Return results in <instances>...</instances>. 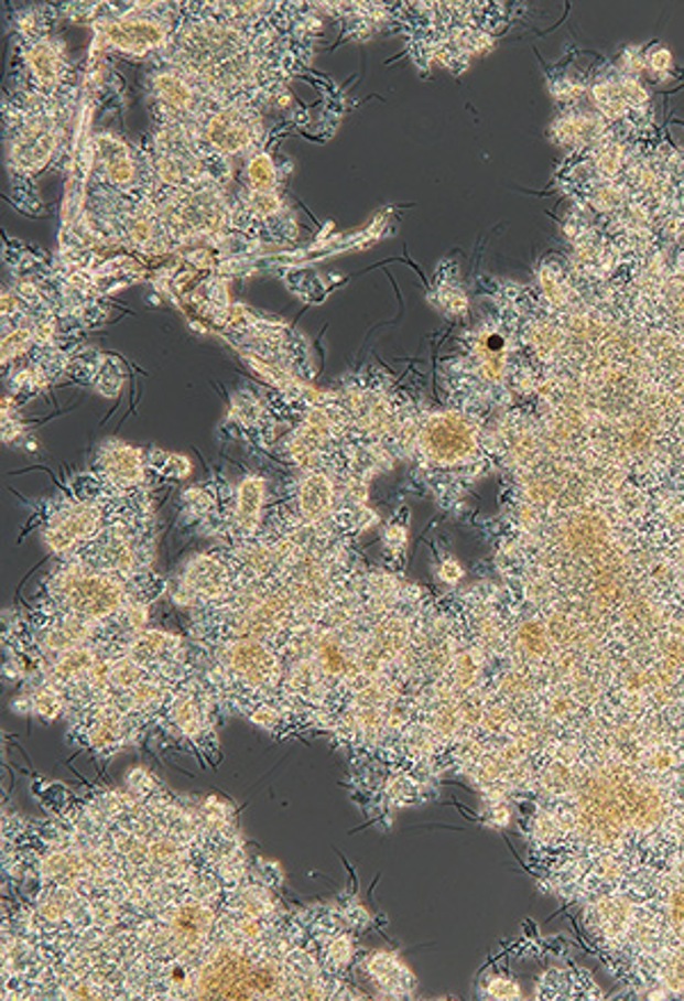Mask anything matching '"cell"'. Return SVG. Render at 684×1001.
<instances>
[{
    "label": "cell",
    "mask_w": 684,
    "mask_h": 1001,
    "mask_svg": "<svg viewBox=\"0 0 684 1001\" xmlns=\"http://www.w3.org/2000/svg\"><path fill=\"white\" fill-rule=\"evenodd\" d=\"M91 174L110 198L133 194L146 179V153L135 151L112 132L91 140Z\"/></svg>",
    "instance_id": "52a82bcc"
},
{
    "label": "cell",
    "mask_w": 684,
    "mask_h": 1001,
    "mask_svg": "<svg viewBox=\"0 0 684 1001\" xmlns=\"http://www.w3.org/2000/svg\"><path fill=\"white\" fill-rule=\"evenodd\" d=\"M245 190L251 192H276L279 172L270 153L258 151L245 164Z\"/></svg>",
    "instance_id": "8fae6325"
},
{
    "label": "cell",
    "mask_w": 684,
    "mask_h": 1001,
    "mask_svg": "<svg viewBox=\"0 0 684 1001\" xmlns=\"http://www.w3.org/2000/svg\"><path fill=\"white\" fill-rule=\"evenodd\" d=\"M192 138L208 160L217 183L226 185V181H231L228 158L258 153L265 138L263 110L247 101H228L194 130Z\"/></svg>",
    "instance_id": "277c9868"
},
{
    "label": "cell",
    "mask_w": 684,
    "mask_h": 1001,
    "mask_svg": "<svg viewBox=\"0 0 684 1001\" xmlns=\"http://www.w3.org/2000/svg\"><path fill=\"white\" fill-rule=\"evenodd\" d=\"M265 499V482L258 477H247L238 488V520L245 527H253L260 518Z\"/></svg>",
    "instance_id": "7c38bea8"
},
{
    "label": "cell",
    "mask_w": 684,
    "mask_h": 1001,
    "mask_svg": "<svg viewBox=\"0 0 684 1001\" xmlns=\"http://www.w3.org/2000/svg\"><path fill=\"white\" fill-rule=\"evenodd\" d=\"M69 655H72V657H76V650H74V653H69ZM78 659H80L78 664H85V659H89V653H78ZM59 671H62L64 676H74V674H78V671H80V666H59Z\"/></svg>",
    "instance_id": "2e32d148"
},
{
    "label": "cell",
    "mask_w": 684,
    "mask_h": 1001,
    "mask_svg": "<svg viewBox=\"0 0 684 1001\" xmlns=\"http://www.w3.org/2000/svg\"><path fill=\"white\" fill-rule=\"evenodd\" d=\"M64 94L44 96L21 92V101L6 104V151L14 174L35 176L62 151Z\"/></svg>",
    "instance_id": "6da1fadb"
},
{
    "label": "cell",
    "mask_w": 684,
    "mask_h": 1001,
    "mask_svg": "<svg viewBox=\"0 0 684 1001\" xmlns=\"http://www.w3.org/2000/svg\"><path fill=\"white\" fill-rule=\"evenodd\" d=\"M336 954H338V945H336V947H334V956H336ZM340 956H343V960H347V956H349V951H340Z\"/></svg>",
    "instance_id": "e0dca14e"
},
{
    "label": "cell",
    "mask_w": 684,
    "mask_h": 1001,
    "mask_svg": "<svg viewBox=\"0 0 684 1001\" xmlns=\"http://www.w3.org/2000/svg\"><path fill=\"white\" fill-rule=\"evenodd\" d=\"M121 586L115 584L112 580L96 575V578H83L78 580L72 591H69V605L76 614L83 618H101L112 614L121 605Z\"/></svg>",
    "instance_id": "ba28073f"
},
{
    "label": "cell",
    "mask_w": 684,
    "mask_h": 1001,
    "mask_svg": "<svg viewBox=\"0 0 684 1001\" xmlns=\"http://www.w3.org/2000/svg\"><path fill=\"white\" fill-rule=\"evenodd\" d=\"M488 992H491V997H496V999H518L520 997V988L511 979L493 981L491 988H488Z\"/></svg>",
    "instance_id": "4fadbf2b"
},
{
    "label": "cell",
    "mask_w": 684,
    "mask_h": 1001,
    "mask_svg": "<svg viewBox=\"0 0 684 1001\" xmlns=\"http://www.w3.org/2000/svg\"><path fill=\"white\" fill-rule=\"evenodd\" d=\"M462 575H464V573H462V566L456 563V561H447V563L443 566V571H441V578L447 580V582H456Z\"/></svg>",
    "instance_id": "9a60e30c"
},
{
    "label": "cell",
    "mask_w": 684,
    "mask_h": 1001,
    "mask_svg": "<svg viewBox=\"0 0 684 1001\" xmlns=\"http://www.w3.org/2000/svg\"><path fill=\"white\" fill-rule=\"evenodd\" d=\"M149 110L155 126H174L185 132L197 130L213 112L231 98L172 64H155L146 78Z\"/></svg>",
    "instance_id": "3957f363"
},
{
    "label": "cell",
    "mask_w": 684,
    "mask_h": 1001,
    "mask_svg": "<svg viewBox=\"0 0 684 1001\" xmlns=\"http://www.w3.org/2000/svg\"><path fill=\"white\" fill-rule=\"evenodd\" d=\"M336 486L324 473H308L300 486V509L306 520H317L334 505Z\"/></svg>",
    "instance_id": "30bf717a"
},
{
    "label": "cell",
    "mask_w": 684,
    "mask_h": 1001,
    "mask_svg": "<svg viewBox=\"0 0 684 1001\" xmlns=\"http://www.w3.org/2000/svg\"><path fill=\"white\" fill-rule=\"evenodd\" d=\"M579 812L591 836L614 840L628 828L653 826L662 815V800L630 781H598L582 794Z\"/></svg>",
    "instance_id": "7a4b0ae2"
},
{
    "label": "cell",
    "mask_w": 684,
    "mask_h": 1001,
    "mask_svg": "<svg viewBox=\"0 0 684 1001\" xmlns=\"http://www.w3.org/2000/svg\"><path fill=\"white\" fill-rule=\"evenodd\" d=\"M21 32L25 40L21 49V66L25 80L23 92L44 96L64 94L72 69L62 42L48 37V32L44 28H35V14L32 12L30 21L21 28Z\"/></svg>",
    "instance_id": "8992f818"
},
{
    "label": "cell",
    "mask_w": 684,
    "mask_h": 1001,
    "mask_svg": "<svg viewBox=\"0 0 684 1001\" xmlns=\"http://www.w3.org/2000/svg\"><path fill=\"white\" fill-rule=\"evenodd\" d=\"M96 465L101 469V477L112 486H140L144 480L142 452L126 443H108L101 450Z\"/></svg>",
    "instance_id": "9c48e42d"
},
{
    "label": "cell",
    "mask_w": 684,
    "mask_h": 1001,
    "mask_svg": "<svg viewBox=\"0 0 684 1001\" xmlns=\"http://www.w3.org/2000/svg\"><path fill=\"white\" fill-rule=\"evenodd\" d=\"M671 915L675 922H684V887L677 890L671 901Z\"/></svg>",
    "instance_id": "5bb4252c"
},
{
    "label": "cell",
    "mask_w": 684,
    "mask_h": 1001,
    "mask_svg": "<svg viewBox=\"0 0 684 1001\" xmlns=\"http://www.w3.org/2000/svg\"><path fill=\"white\" fill-rule=\"evenodd\" d=\"M176 19L178 6L140 3L121 12H104L91 25L106 49L153 60L170 46Z\"/></svg>",
    "instance_id": "5b68a950"
}]
</instances>
